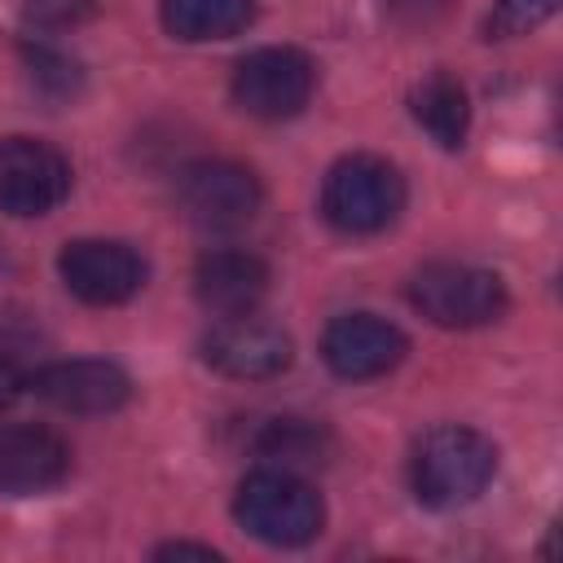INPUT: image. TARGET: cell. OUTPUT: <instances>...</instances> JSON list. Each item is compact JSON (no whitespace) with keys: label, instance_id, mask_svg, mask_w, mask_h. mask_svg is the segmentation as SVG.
I'll use <instances>...</instances> for the list:
<instances>
[{"label":"cell","instance_id":"obj_11","mask_svg":"<svg viewBox=\"0 0 563 563\" xmlns=\"http://www.w3.org/2000/svg\"><path fill=\"white\" fill-rule=\"evenodd\" d=\"M26 387L62 413H114L132 396V378L114 361H97V356L53 361Z\"/></svg>","mask_w":563,"mask_h":563},{"label":"cell","instance_id":"obj_15","mask_svg":"<svg viewBox=\"0 0 563 563\" xmlns=\"http://www.w3.org/2000/svg\"><path fill=\"white\" fill-rule=\"evenodd\" d=\"M255 0H163L158 9L163 31L185 44L233 40L255 22Z\"/></svg>","mask_w":563,"mask_h":563},{"label":"cell","instance_id":"obj_7","mask_svg":"<svg viewBox=\"0 0 563 563\" xmlns=\"http://www.w3.org/2000/svg\"><path fill=\"white\" fill-rule=\"evenodd\" d=\"M70 194V163L62 150L35 136L0 141V211L31 220L48 216Z\"/></svg>","mask_w":563,"mask_h":563},{"label":"cell","instance_id":"obj_9","mask_svg":"<svg viewBox=\"0 0 563 563\" xmlns=\"http://www.w3.org/2000/svg\"><path fill=\"white\" fill-rule=\"evenodd\" d=\"M295 356V343L282 325L273 321H255L246 317H224L207 339H202V361L224 374V378H242V383H260V378H277Z\"/></svg>","mask_w":563,"mask_h":563},{"label":"cell","instance_id":"obj_20","mask_svg":"<svg viewBox=\"0 0 563 563\" xmlns=\"http://www.w3.org/2000/svg\"><path fill=\"white\" fill-rule=\"evenodd\" d=\"M154 559H202V563H220V550L194 545V541H167V545L154 550Z\"/></svg>","mask_w":563,"mask_h":563},{"label":"cell","instance_id":"obj_19","mask_svg":"<svg viewBox=\"0 0 563 563\" xmlns=\"http://www.w3.org/2000/svg\"><path fill=\"white\" fill-rule=\"evenodd\" d=\"M97 0H26L22 13L31 26H44V31H62V26H79L88 13H92Z\"/></svg>","mask_w":563,"mask_h":563},{"label":"cell","instance_id":"obj_21","mask_svg":"<svg viewBox=\"0 0 563 563\" xmlns=\"http://www.w3.org/2000/svg\"><path fill=\"white\" fill-rule=\"evenodd\" d=\"M22 387H26V378H22V369L0 352V409H9L18 396H22Z\"/></svg>","mask_w":563,"mask_h":563},{"label":"cell","instance_id":"obj_1","mask_svg":"<svg viewBox=\"0 0 563 563\" xmlns=\"http://www.w3.org/2000/svg\"><path fill=\"white\" fill-rule=\"evenodd\" d=\"M497 471V449L488 435L471 431V427H431L409 462V479H413V497L431 510H457L466 501H475L488 479Z\"/></svg>","mask_w":563,"mask_h":563},{"label":"cell","instance_id":"obj_12","mask_svg":"<svg viewBox=\"0 0 563 563\" xmlns=\"http://www.w3.org/2000/svg\"><path fill=\"white\" fill-rule=\"evenodd\" d=\"M66 471H70V449L57 431L35 422L0 427V493L13 497L48 493L66 479Z\"/></svg>","mask_w":563,"mask_h":563},{"label":"cell","instance_id":"obj_14","mask_svg":"<svg viewBox=\"0 0 563 563\" xmlns=\"http://www.w3.org/2000/svg\"><path fill=\"white\" fill-rule=\"evenodd\" d=\"M409 110H413L418 128H422L440 150H462L466 128H471V97H466L462 79H453L449 70L427 75L422 84H413Z\"/></svg>","mask_w":563,"mask_h":563},{"label":"cell","instance_id":"obj_16","mask_svg":"<svg viewBox=\"0 0 563 563\" xmlns=\"http://www.w3.org/2000/svg\"><path fill=\"white\" fill-rule=\"evenodd\" d=\"M255 453L268 462V466H282V471H295V466H312L325 457V431L303 422V418H273L260 440H255Z\"/></svg>","mask_w":563,"mask_h":563},{"label":"cell","instance_id":"obj_6","mask_svg":"<svg viewBox=\"0 0 563 563\" xmlns=\"http://www.w3.org/2000/svg\"><path fill=\"white\" fill-rule=\"evenodd\" d=\"M317 88V66L303 48L264 44L233 66V101L255 119H295Z\"/></svg>","mask_w":563,"mask_h":563},{"label":"cell","instance_id":"obj_13","mask_svg":"<svg viewBox=\"0 0 563 563\" xmlns=\"http://www.w3.org/2000/svg\"><path fill=\"white\" fill-rule=\"evenodd\" d=\"M194 295L216 317H246L268 295V264L251 251H207L194 268Z\"/></svg>","mask_w":563,"mask_h":563},{"label":"cell","instance_id":"obj_2","mask_svg":"<svg viewBox=\"0 0 563 563\" xmlns=\"http://www.w3.org/2000/svg\"><path fill=\"white\" fill-rule=\"evenodd\" d=\"M233 519L264 545H303L321 532V493L282 466H260L238 484Z\"/></svg>","mask_w":563,"mask_h":563},{"label":"cell","instance_id":"obj_8","mask_svg":"<svg viewBox=\"0 0 563 563\" xmlns=\"http://www.w3.org/2000/svg\"><path fill=\"white\" fill-rule=\"evenodd\" d=\"M57 273L66 290L92 308H110L132 299L145 286V260L128 242L110 238H75L57 255Z\"/></svg>","mask_w":563,"mask_h":563},{"label":"cell","instance_id":"obj_10","mask_svg":"<svg viewBox=\"0 0 563 563\" xmlns=\"http://www.w3.org/2000/svg\"><path fill=\"white\" fill-rule=\"evenodd\" d=\"M409 352V339L400 325L374 317V312H343L321 334V356L339 378H378L396 369Z\"/></svg>","mask_w":563,"mask_h":563},{"label":"cell","instance_id":"obj_17","mask_svg":"<svg viewBox=\"0 0 563 563\" xmlns=\"http://www.w3.org/2000/svg\"><path fill=\"white\" fill-rule=\"evenodd\" d=\"M26 66H31V79H35V88H40L44 97H53V101L75 97V88H79V70H75V62H66L62 53L26 48Z\"/></svg>","mask_w":563,"mask_h":563},{"label":"cell","instance_id":"obj_3","mask_svg":"<svg viewBox=\"0 0 563 563\" xmlns=\"http://www.w3.org/2000/svg\"><path fill=\"white\" fill-rule=\"evenodd\" d=\"M405 211V176L378 154H347L325 172L321 216L339 233H378Z\"/></svg>","mask_w":563,"mask_h":563},{"label":"cell","instance_id":"obj_18","mask_svg":"<svg viewBox=\"0 0 563 563\" xmlns=\"http://www.w3.org/2000/svg\"><path fill=\"white\" fill-rule=\"evenodd\" d=\"M554 9H559V0H497V9L488 18V31L497 40L528 35L532 26H541L545 18H554Z\"/></svg>","mask_w":563,"mask_h":563},{"label":"cell","instance_id":"obj_5","mask_svg":"<svg viewBox=\"0 0 563 563\" xmlns=\"http://www.w3.org/2000/svg\"><path fill=\"white\" fill-rule=\"evenodd\" d=\"M264 202L260 176L233 158H198L176 176V207L207 233L242 229Z\"/></svg>","mask_w":563,"mask_h":563},{"label":"cell","instance_id":"obj_4","mask_svg":"<svg viewBox=\"0 0 563 563\" xmlns=\"http://www.w3.org/2000/svg\"><path fill=\"white\" fill-rule=\"evenodd\" d=\"M409 303L444 330H475L506 312V282L475 264L435 260L409 277Z\"/></svg>","mask_w":563,"mask_h":563}]
</instances>
